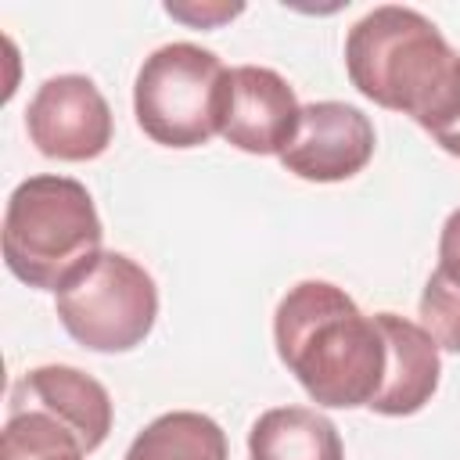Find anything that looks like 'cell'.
Wrapping results in <instances>:
<instances>
[{
  "mask_svg": "<svg viewBox=\"0 0 460 460\" xmlns=\"http://www.w3.org/2000/svg\"><path fill=\"white\" fill-rule=\"evenodd\" d=\"M25 129L40 155L61 162H90L111 144V108L93 79L68 72L47 79L32 93Z\"/></svg>",
  "mask_w": 460,
  "mask_h": 460,
  "instance_id": "cell-6",
  "label": "cell"
},
{
  "mask_svg": "<svg viewBox=\"0 0 460 460\" xmlns=\"http://www.w3.org/2000/svg\"><path fill=\"white\" fill-rule=\"evenodd\" d=\"M165 11H169L172 18L190 22V25H212V22H219V18H234V14H241V4H234V7H201V11H194V7H180V4H165Z\"/></svg>",
  "mask_w": 460,
  "mask_h": 460,
  "instance_id": "cell-16",
  "label": "cell"
},
{
  "mask_svg": "<svg viewBox=\"0 0 460 460\" xmlns=\"http://www.w3.org/2000/svg\"><path fill=\"white\" fill-rule=\"evenodd\" d=\"M302 122L288 79L262 65L226 68L219 97V137L248 155H284Z\"/></svg>",
  "mask_w": 460,
  "mask_h": 460,
  "instance_id": "cell-7",
  "label": "cell"
},
{
  "mask_svg": "<svg viewBox=\"0 0 460 460\" xmlns=\"http://www.w3.org/2000/svg\"><path fill=\"white\" fill-rule=\"evenodd\" d=\"M29 410L47 413L58 424H65L86 453H93L111 431L108 388L75 367L50 363V367L25 370L11 388L7 413H29Z\"/></svg>",
  "mask_w": 460,
  "mask_h": 460,
  "instance_id": "cell-9",
  "label": "cell"
},
{
  "mask_svg": "<svg viewBox=\"0 0 460 460\" xmlns=\"http://www.w3.org/2000/svg\"><path fill=\"white\" fill-rule=\"evenodd\" d=\"M101 216L90 190L72 176H29L4 208V262L40 291H61L65 280L101 252Z\"/></svg>",
  "mask_w": 460,
  "mask_h": 460,
  "instance_id": "cell-3",
  "label": "cell"
},
{
  "mask_svg": "<svg viewBox=\"0 0 460 460\" xmlns=\"http://www.w3.org/2000/svg\"><path fill=\"white\" fill-rule=\"evenodd\" d=\"M374 320L385 338V377L377 395L370 399V410L385 417H410L424 410V402H431L438 388V345L420 323L406 316L377 313Z\"/></svg>",
  "mask_w": 460,
  "mask_h": 460,
  "instance_id": "cell-10",
  "label": "cell"
},
{
  "mask_svg": "<svg viewBox=\"0 0 460 460\" xmlns=\"http://www.w3.org/2000/svg\"><path fill=\"white\" fill-rule=\"evenodd\" d=\"M345 72L367 101L410 115L431 137L460 119V54L413 7L367 11L345 36Z\"/></svg>",
  "mask_w": 460,
  "mask_h": 460,
  "instance_id": "cell-2",
  "label": "cell"
},
{
  "mask_svg": "<svg viewBox=\"0 0 460 460\" xmlns=\"http://www.w3.org/2000/svg\"><path fill=\"white\" fill-rule=\"evenodd\" d=\"M280 363L316 406H370L385 377V338L374 316L327 280L295 284L273 313Z\"/></svg>",
  "mask_w": 460,
  "mask_h": 460,
  "instance_id": "cell-1",
  "label": "cell"
},
{
  "mask_svg": "<svg viewBox=\"0 0 460 460\" xmlns=\"http://www.w3.org/2000/svg\"><path fill=\"white\" fill-rule=\"evenodd\" d=\"M252 460H345L338 428L309 406H273L248 431Z\"/></svg>",
  "mask_w": 460,
  "mask_h": 460,
  "instance_id": "cell-11",
  "label": "cell"
},
{
  "mask_svg": "<svg viewBox=\"0 0 460 460\" xmlns=\"http://www.w3.org/2000/svg\"><path fill=\"white\" fill-rule=\"evenodd\" d=\"M0 460H86L79 438L47 413H7Z\"/></svg>",
  "mask_w": 460,
  "mask_h": 460,
  "instance_id": "cell-13",
  "label": "cell"
},
{
  "mask_svg": "<svg viewBox=\"0 0 460 460\" xmlns=\"http://www.w3.org/2000/svg\"><path fill=\"white\" fill-rule=\"evenodd\" d=\"M370 119L345 101H313L302 108V122L280 165L309 183H338L367 169L374 158Z\"/></svg>",
  "mask_w": 460,
  "mask_h": 460,
  "instance_id": "cell-8",
  "label": "cell"
},
{
  "mask_svg": "<svg viewBox=\"0 0 460 460\" xmlns=\"http://www.w3.org/2000/svg\"><path fill=\"white\" fill-rule=\"evenodd\" d=\"M420 327L438 349L460 352V273L435 266L420 291Z\"/></svg>",
  "mask_w": 460,
  "mask_h": 460,
  "instance_id": "cell-14",
  "label": "cell"
},
{
  "mask_svg": "<svg viewBox=\"0 0 460 460\" xmlns=\"http://www.w3.org/2000/svg\"><path fill=\"white\" fill-rule=\"evenodd\" d=\"M126 460H226V435L205 413L172 410L129 442Z\"/></svg>",
  "mask_w": 460,
  "mask_h": 460,
  "instance_id": "cell-12",
  "label": "cell"
},
{
  "mask_svg": "<svg viewBox=\"0 0 460 460\" xmlns=\"http://www.w3.org/2000/svg\"><path fill=\"white\" fill-rule=\"evenodd\" d=\"M438 266L460 273V208H453L449 219L442 223V234H438Z\"/></svg>",
  "mask_w": 460,
  "mask_h": 460,
  "instance_id": "cell-15",
  "label": "cell"
},
{
  "mask_svg": "<svg viewBox=\"0 0 460 460\" xmlns=\"http://www.w3.org/2000/svg\"><path fill=\"white\" fill-rule=\"evenodd\" d=\"M435 144H438L442 151H449V155H456V158H460V119H456L449 129L435 133Z\"/></svg>",
  "mask_w": 460,
  "mask_h": 460,
  "instance_id": "cell-17",
  "label": "cell"
},
{
  "mask_svg": "<svg viewBox=\"0 0 460 460\" xmlns=\"http://www.w3.org/2000/svg\"><path fill=\"white\" fill-rule=\"evenodd\" d=\"M158 316V288L151 273L122 252H97L58 291L61 327L93 352L137 349Z\"/></svg>",
  "mask_w": 460,
  "mask_h": 460,
  "instance_id": "cell-5",
  "label": "cell"
},
{
  "mask_svg": "<svg viewBox=\"0 0 460 460\" xmlns=\"http://www.w3.org/2000/svg\"><path fill=\"white\" fill-rule=\"evenodd\" d=\"M226 65L198 43H165L144 58L133 83L140 129L162 147H201L219 133Z\"/></svg>",
  "mask_w": 460,
  "mask_h": 460,
  "instance_id": "cell-4",
  "label": "cell"
}]
</instances>
